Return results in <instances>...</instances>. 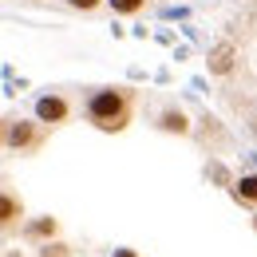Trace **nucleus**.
Masks as SVG:
<instances>
[{
    "instance_id": "1",
    "label": "nucleus",
    "mask_w": 257,
    "mask_h": 257,
    "mask_svg": "<svg viewBox=\"0 0 257 257\" xmlns=\"http://www.w3.org/2000/svg\"><path fill=\"white\" fill-rule=\"evenodd\" d=\"M135 119V91L131 87H95L87 95V123L103 135H119Z\"/></svg>"
},
{
    "instance_id": "2",
    "label": "nucleus",
    "mask_w": 257,
    "mask_h": 257,
    "mask_svg": "<svg viewBox=\"0 0 257 257\" xmlns=\"http://www.w3.org/2000/svg\"><path fill=\"white\" fill-rule=\"evenodd\" d=\"M0 147H8L12 155H32V151L44 147V127L36 119H12V123H4Z\"/></svg>"
},
{
    "instance_id": "3",
    "label": "nucleus",
    "mask_w": 257,
    "mask_h": 257,
    "mask_svg": "<svg viewBox=\"0 0 257 257\" xmlns=\"http://www.w3.org/2000/svg\"><path fill=\"white\" fill-rule=\"evenodd\" d=\"M67 119H71V103H67V95H60V91H44V95L36 99V123H40V127H64Z\"/></svg>"
},
{
    "instance_id": "4",
    "label": "nucleus",
    "mask_w": 257,
    "mask_h": 257,
    "mask_svg": "<svg viewBox=\"0 0 257 257\" xmlns=\"http://www.w3.org/2000/svg\"><path fill=\"white\" fill-rule=\"evenodd\" d=\"M24 225V202L12 190H0V233H12Z\"/></svg>"
},
{
    "instance_id": "5",
    "label": "nucleus",
    "mask_w": 257,
    "mask_h": 257,
    "mask_svg": "<svg viewBox=\"0 0 257 257\" xmlns=\"http://www.w3.org/2000/svg\"><path fill=\"white\" fill-rule=\"evenodd\" d=\"M233 60H237L233 40H218V44L210 48V60H206V67H210V75H229V71H233Z\"/></svg>"
},
{
    "instance_id": "6",
    "label": "nucleus",
    "mask_w": 257,
    "mask_h": 257,
    "mask_svg": "<svg viewBox=\"0 0 257 257\" xmlns=\"http://www.w3.org/2000/svg\"><path fill=\"white\" fill-rule=\"evenodd\" d=\"M159 131H166V135H190L194 131V123H190V115L182 111V107H162L159 111Z\"/></svg>"
},
{
    "instance_id": "7",
    "label": "nucleus",
    "mask_w": 257,
    "mask_h": 257,
    "mask_svg": "<svg viewBox=\"0 0 257 257\" xmlns=\"http://www.w3.org/2000/svg\"><path fill=\"white\" fill-rule=\"evenodd\" d=\"M56 233H60V222H56L52 214L24 222V237H28V241H36V245H44V241H56Z\"/></svg>"
},
{
    "instance_id": "8",
    "label": "nucleus",
    "mask_w": 257,
    "mask_h": 257,
    "mask_svg": "<svg viewBox=\"0 0 257 257\" xmlns=\"http://www.w3.org/2000/svg\"><path fill=\"white\" fill-rule=\"evenodd\" d=\"M229 190H233L237 202L257 206V174H241V178H233V182H229Z\"/></svg>"
},
{
    "instance_id": "9",
    "label": "nucleus",
    "mask_w": 257,
    "mask_h": 257,
    "mask_svg": "<svg viewBox=\"0 0 257 257\" xmlns=\"http://www.w3.org/2000/svg\"><path fill=\"white\" fill-rule=\"evenodd\" d=\"M107 4L115 8V16H139V12H143L151 0H107Z\"/></svg>"
},
{
    "instance_id": "10",
    "label": "nucleus",
    "mask_w": 257,
    "mask_h": 257,
    "mask_svg": "<svg viewBox=\"0 0 257 257\" xmlns=\"http://www.w3.org/2000/svg\"><path fill=\"white\" fill-rule=\"evenodd\" d=\"M67 8H75V12H99L107 0H64Z\"/></svg>"
},
{
    "instance_id": "11",
    "label": "nucleus",
    "mask_w": 257,
    "mask_h": 257,
    "mask_svg": "<svg viewBox=\"0 0 257 257\" xmlns=\"http://www.w3.org/2000/svg\"><path fill=\"white\" fill-rule=\"evenodd\" d=\"M40 257H67V245H60V241H44Z\"/></svg>"
},
{
    "instance_id": "12",
    "label": "nucleus",
    "mask_w": 257,
    "mask_h": 257,
    "mask_svg": "<svg viewBox=\"0 0 257 257\" xmlns=\"http://www.w3.org/2000/svg\"><path fill=\"white\" fill-rule=\"evenodd\" d=\"M115 257H139V249H115Z\"/></svg>"
},
{
    "instance_id": "13",
    "label": "nucleus",
    "mask_w": 257,
    "mask_h": 257,
    "mask_svg": "<svg viewBox=\"0 0 257 257\" xmlns=\"http://www.w3.org/2000/svg\"><path fill=\"white\" fill-rule=\"evenodd\" d=\"M0 139H4V119H0Z\"/></svg>"
},
{
    "instance_id": "14",
    "label": "nucleus",
    "mask_w": 257,
    "mask_h": 257,
    "mask_svg": "<svg viewBox=\"0 0 257 257\" xmlns=\"http://www.w3.org/2000/svg\"><path fill=\"white\" fill-rule=\"evenodd\" d=\"M253 233H257V214H253Z\"/></svg>"
}]
</instances>
